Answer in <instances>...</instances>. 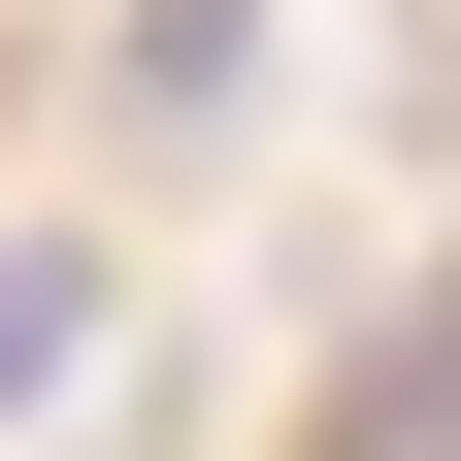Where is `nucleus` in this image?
Returning <instances> with one entry per match:
<instances>
[{"instance_id": "obj_1", "label": "nucleus", "mask_w": 461, "mask_h": 461, "mask_svg": "<svg viewBox=\"0 0 461 461\" xmlns=\"http://www.w3.org/2000/svg\"><path fill=\"white\" fill-rule=\"evenodd\" d=\"M99 297H132L99 230H0V429H33V395H99Z\"/></svg>"}]
</instances>
